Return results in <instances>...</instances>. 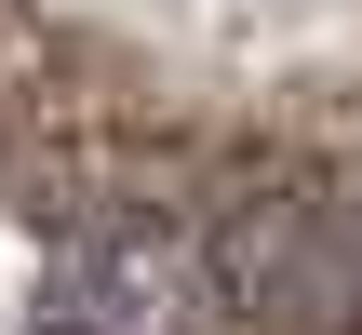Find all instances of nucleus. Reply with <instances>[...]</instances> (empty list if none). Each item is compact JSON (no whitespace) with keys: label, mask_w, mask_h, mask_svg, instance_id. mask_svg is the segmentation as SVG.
<instances>
[{"label":"nucleus","mask_w":362,"mask_h":335,"mask_svg":"<svg viewBox=\"0 0 362 335\" xmlns=\"http://www.w3.org/2000/svg\"><path fill=\"white\" fill-rule=\"evenodd\" d=\"M40 335H202V228L94 215L40 282Z\"/></svg>","instance_id":"nucleus-2"},{"label":"nucleus","mask_w":362,"mask_h":335,"mask_svg":"<svg viewBox=\"0 0 362 335\" xmlns=\"http://www.w3.org/2000/svg\"><path fill=\"white\" fill-rule=\"evenodd\" d=\"M202 335H362V161L269 175L202 228Z\"/></svg>","instance_id":"nucleus-1"}]
</instances>
